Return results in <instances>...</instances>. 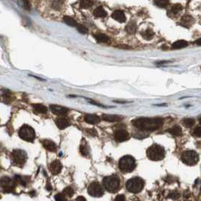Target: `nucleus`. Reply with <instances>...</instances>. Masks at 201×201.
<instances>
[{
    "instance_id": "obj_30",
    "label": "nucleus",
    "mask_w": 201,
    "mask_h": 201,
    "mask_svg": "<svg viewBox=\"0 0 201 201\" xmlns=\"http://www.w3.org/2000/svg\"><path fill=\"white\" fill-rule=\"evenodd\" d=\"M80 152L82 154V155L85 156V157H87L88 154H89V150H88L86 145H83L82 144L80 145Z\"/></svg>"
},
{
    "instance_id": "obj_6",
    "label": "nucleus",
    "mask_w": 201,
    "mask_h": 201,
    "mask_svg": "<svg viewBox=\"0 0 201 201\" xmlns=\"http://www.w3.org/2000/svg\"><path fill=\"white\" fill-rule=\"evenodd\" d=\"M18 135L20 138L29 142H32L34 141L36 138L35 131L32 127L27 125H24V126L20 127L19 129Z\"/></svg>"
},
{
    "instance_id": "obj_32",
    "label": "nucleus",
    "mask_w": 201,
    "mask_h": 201,
    "mask_svg": "<svg viewBox=\"0 0 201 201\" xmlns=\"http://www.w3.org/2000/svg\"><path fill=\"white\" fill-rule=\"evenodd\" d=\"M77 27V30H79V32L81 33V34H87V33H88V29L86 28V27H85L84 26L79 25V24H78Z\"/></svg>"
},
{
    "instance_id": "obj_7",
    "label": "nucleus",
    "mask_w": 201,
    "mask_h": 201,
    "mask_svg": "<svg viewBox=\"0 0 201 201\" xmlns=\"http://www.w3.org/2000/svg\"><path fill=\"white\" fill-rule=\"evenodd\" d=\"M181 161L188 166H194L199 160L198 154L194 150H186L181 154Z\"/></svg>"
},
{
    "instance_id": "obj_20",
    "label": "nucleus",
    "mask_w": 201,
    "mask_h": 201,
    "mask_svg": "<svg viewBox=\"0 0 201 201\" xmlns=\"http://www.w3.org/2000/svg\"><path fill=\"white\" fill-rule=\"evenodd\" d=\"M181 10H182V6L179 4H176L172 6L168 12H169V15H171L172 16H174V15H176L177 14L179 13Z\"/></svg>"
},
{
    "instance_id": "obj_23",
    "label": "nucleus",
    "mask_w": 201,
    "mask_h": 201,
    "mask_svg": "<svg viewBox=\"0 0 201 201\" xmlns=\"http://www.w3.org/2000/svg\"><path fill=\"white\" fill-rule=\"evenodd\" d=\"M95 39H96V41L100 43H105V42H107L109 41V37L107 35L103 34H96V35L94 36Z\"/></svg>"
},
{
    "instance_id": "obj_35",
    "label": "nucleus",
    "mask_w": 201,
    "mask_h": 201,
    "mask_svg": "<svg viewBox=\"0 0 201 201\" xmlns=\"http://www.w3.org/2000/svg\"><path fill=\"white\" fill-rule=\"evenodd\" d=\"M124 200H125V197L122 194L119 195L118 197H117V198H116V201H124Z\"/></svg>"
},
{
    "instance_id": "obj_10",
    "label": "nucleus",
    "mask_w": 201,
    "mask_h": 201,
    "mask_svg": "<svg viewBox=\"0 0 201 201\" xmlns=\"http://www.w3.org/2000/svg\"><path fill=\"white\" fill-rule=\"evenodd\" d=\"M114 138L117 141L123 142L129 139V134L124 129H119L114 133Z\"/></svg>"
},
{
    "instance_id": "obj_29",
    "label": "nucleus",
    "mask_w": 201,
    "mask_h": 201,
    "mask_svg": "<svg viewBox=\"0 0 201 201\" xmlns=\"http://www.w3.org/2000/svg\"><path fill=\"white\" fill-rule=\"evenodd\" d=\"M182 23L185 25H186V24L190 25V24L193 23V18H192V17L189 16V15H185V17L182 18Z\"/></svg>"
},
{
    "instance_id": "obj_36",
    "label": "nucleus",
    "mask_w": 201,
    "mask_h": 201,
    "mask_svg": "<svg viewBox=\"0 0 201 201\" xmlns=\"http://www.w3.org/2000/svg\"><path fill=\"white\" fill-rule=\"evenodd\" d=\"M88 132L92 136H95L97 135V132L95 131V129H89V130H88Z\"/></svg>"
},
{
    "instance_id": "obj_11",
    "label": "nucleus",
    "mask_w": 201,
    "mask_h": 201,
    "mask_svg": "<svg viewBox=\"0 0 201 201\" xmlns=\"http://www.w3.org/2000/svg\"><path fill=\"white\" fill-rule=\"evenodd\" d=\"M50 109H51V112L55 114V115L58 116H65L67 114L68 110L66 107L59 106V105H50Z\"/></svg>"
},
{
    "instance_id": "obj_1",
    "label": "nucleus",
    "mask_w": 201,
    "mask_h": 201,
    "mask_svg": "<svg viewBox=\"0 0 201 201\" xmlns=\"http://www.w3.org/2000/svg\"><path fill=\"white\" fill-rule=\"evenodd\" d=\"M163 124V120L160 117L154 118H138L132 121V125L142 131H154L160 129Z\"/></svg>"
},
{
    "instance_id": "obj_27",
    "label": "nucleus",
    "mask_w": 201,
    "mask_h": 201,
    "mask_svg": "<svg viewBox=\"0 0 201 201\" xmlns=\"http://www.w3.org/2000/svg\"><path fill=\"white\" fill-rule=\"evenodd\" d=\"M182 123H183L184 126H185V127L190 128V127H192V126H193L195 124V121H194V119L186 118V119H183Z\"/></svg>"
},
{
    "instance_id": "obj_4",
    "label": "nucleus",
    "mask_w": 201,
    "mask_h": 201,
    "mask_svg": "<svg viewBox=\"0 0 201 201\" xmlns=\"http://www.w3.org/2000/svg\"><path fill=\"white\" fill-rule=\"evenodd\" d=\"M136 167V162L134 157L126 155L121 157L119 161V169L125 173L132 172Z\"/></svg>"
},
{
    "instance_id": "obj_21",
    "label": "nucleus",
    "mask_w": 201,
    "mask_h": 201,
    "mask_svg": "<svg viewBox=\"0 0 201 201\" xmlns=\"http://www.w3.org/2000/svg\"><path fill=\"white\" fill-rule=\"evenodd\" d=\"M94 15L96 18H105L107 16V12L102 7H98L94 11Z\"/></svg>"
},
{
    "instance_id": "obj_33",
    "label": "nucleus",
    "mask_w": 201,
    "mask_h": 201,
    "mask_svg": "<svg viewBox=\"0 0 201 201\" xmlns=\"http://www.w3.org/2000/svg\"><path fill=\"white\" fill-rule=\"evenodd\" d=\"M194 135L196 136L200 137V135H201V127L200 126H197V127L195 129L194 132Z\"/></svg>"
},
{
    "instance_id": "obj_25",
    "label": "nucleus",
    "mask_w": 201,
    "mask_h": 201,
    "mask_svg": "<svg viewBox=\"0 0 201 201\" xmlns=\"http://www.w3.org/2000/svg\"><path fill=\"white\" fill-rule=\"evenodd\" d=\"M141 35L143 36L144 39H145L146 40H150L154 37V34L151 30H146L144 31V32H142Z\"/></svg>"
},
{
    "instance_id": "obj_17",
    "label": "nucleus",
    "mask_w": 201,
    "mask_h": 201,
    "mask_svg": "<svg viewBox=\"0 0 201 201\" xmlns=\"http://www.w3.org/2000/svg\"><path fill=\"white\" fill-rule=\"evenodd\" d=\"M85 120L88 123L92 125H95L100 123V118L95 114H87L85 117Z\"/></svg>"
},
{
    "instance_id": "obj_34",
    "label": "nucleus",
    "mask_w": 201,
    "mask_h": 201,
    "mask_svg": "<svg viewBox=\"0 0 201 201\" xmlns=\"http://www.w3.org/2000/svg\"><path fill=\"white\" fill-rule=\"evenodd\" d=\"M19 3H21L22 7H23L24 8H25V9H30V6L28 2H20Z\"/></svg>"
},
{
    "instance_id": "obj_16",
    "label": "nucleus",
    "mask_w": 201,
    "mask_h": 201,
    "mask_svg": "<svg viewBox=\"0 0 201 201\" xmlns=\"http://www.w3.org/2000/svg\"><path fill=\"white\" fill-rule=\"evenodd\" d=\"M104 120L107 121V122L114 123V122H119V121L122 120L123 117L119 115H114V114H104L102 117Z\"/></svg>"
},
{
    "instance_id": "obj_15",
    "label": "nucleus",
    "mask_w": 201,
    "mask_h": 201,
    "mask_svg": "<svg viewBox=\"0 0 201 201\" xmlns=\"http://www.w3.org/2000/svg\"><path fill=\"white\" fill-rule=\"evenodd\" d=\"M42 145L45 148L51 152H55L57 150V145L55 142L51 140H43Z\"/></svg>"
},
{
    "instance_id": "obj_8",
    "label": "nucleus",
    "mask_w": 201,
    "mask_h": 201,
    "mask_svg": "<svg viewBox=\"0 0 201 201\" xmlns=\"http://www.w3.org/2000/svg\"><path fill=\"white\" fill-rule=\"evenodd\" d=\"M88 193L93 197H100L105 194V188L98 181H92L88 187Z\"/></svg>"
},
{
    "instance_id": "obj_9",
    "label": "nucleus",
    "mask_w": 201,
    "mask_h": 201,
    "mask_svg": "<svg viewBox=\"0 0 201 201\" xmlns=\"http://www.w3.org/2000/svg\"><path fill=\"white\" fill-rule=\"evenodd\" d=\"M12 155H13L14 162L18 166L24 165L25 163L26 160H27V154L24 150H15Z\"/></svg>"
},
{
    "instance_id": "obj_24",
    "label": "nucleus",
    "mask_w": 201,
    "mask_h": 201,
    "mask_svg": "<svg viewBox=\"0 0 201 201\" xmlns=\"http://www.w3.org/2000/svg\"><path fill=\"white\" fill-rule=\"evenodd\" d=\"M137 25L134 21H131L130 23L127 24L126 27V30L129 33V34H134L136 32Z\"/></svg>"
},
{
    "instance_id": "obj_18",
    "label": "nucleus",
    "mask_w": 201,
    "mask_h": 201,
    "mask_svg": "<svg viewBox=\"0 0 201 201\" xmlns=\"http://www.w3.org/2000/svg\"><path fill=\"white\" fill-rule=\"evenodd\" d=\"M167 132L175 136H180L181 135V133H182L181 128L179 126H172L170 129H168Z\"/></svg>"
},
{
    "instance_id": "obj_28",
    "label": "nucleus",
    "mask_w": 201,
    "mask_h": 201,
    "mask_svg": "<svg viewBox=\"0 0 201 201\" xmlns=\"http://www.w3.org/2000/svg\"><path fill=\"white\" fill-rule=\"evenodd\" d=\"M93 4H94V2L89 1V0H84V1L80 2V6L83 8H90Z\"/></svg>"
},
{
    "instance_id": "obj_12",
    "label": "nucleus",
    "mask_w": 201,
    "mask_h": 201,
    "mask_svg": "<svg viewBox=\"0 0 201 201\" xmlns=\"http://www.w3.org/2000/svg\"><path fill=\"white\" fill-rule=\"evenodd\" d=\"M55 123L60 129H65L70 126V120L66 117H60L55 120Z\"/></svg>"
},
{
    "instance_id": "obj_5",
    "label": "nucleus",
    "mask_w": 201,
    "mask_h": 201,
    "mask_svg": "<svg viewBox=\"0 0 201 201\" xmlns=\"http://www.w3.org/2000/svg\"><path fill=\"white\" fill-rule=\"evenodd\" d=\"M145 182L141 178L133 177L126 181V187L129 192L132 194H138L143 190Z\"/></svg>"
},
{
    "instance_id": "obj_22",
    "label": "nucleus",
    "mask_w": 201,
    "mask_h": 201,
    "mask_svg": "<svg viewBox=\"0 0 201 201\" xmlns=\"http://www.w3.org/2000/svg\"><path fill=\"white\" fill-rule=\"evenodd\" d=\"M33 107H34V110L39 114H46L48 111L47 107L41 105V104H36V105H33Z\"/></svg>"
},
{
    "instance_id": "obj_3",
    "label": "nucleus",
    "mask_w": 201,
    "mask_h": 201,
    "mask_svg": "<svg viewBox=\"0 0 201 201\" xmlns=\"http://www.w3.org/2000/svg\"><path fill=\"white\" fill-rule=\"evenodd\" d=\"M165 149L159 145H153L147 150V157L150 160L160 161L165 157Z\"/></svg>"
},
{
    "instance_id": "obj_2",
    "label": "nucleus",
    "mask_w": 201,
    "mask_h": 201,
    "mask_svg": "<svg viewBox=\"0 0 201 201\" xmlns=\"http://www.w3.org/2000/svg\"><path fill=\"white\" fill-rule=\"evenodd\" d=\"M102 185H103L105 190H106L107 191L112 194H115L117 191H119L121 188L120 179L117 175L107 176L103 179Z\"/></svg>"
},
{
    "instance_id": "obj_19",
    "label": "nucleus",
    "mask_w": 201,
    "mask_h": 201,
    "mask_svg": "<svg viewBox=\"0 0 201 201\" xmlns=\"http://www.w3.org/2000/svg\"><path fill=\"white\" fill-rule=\"evenodd\" d=\"M188 45V43L185 40H178L173 43L172 47L173 49H180V48L187 47Z\"/></svg>"
},
{
    "instance_id": "obj_13",
    "label": "nucleus",
    "mask_w": 201,
    "mask_h": 201,
    "mask_svg": "<svg viewBox=\"0 0 201 201\" xmlns=\"http://www.w3.org/2000/svg\"><path fill=\"white\" fill-rule=\"evenodd\" d=\"M49 168L52 174L57 175L58 174V173H60V171H61L62 165L59 160H55L51 163Z\"/></svg>"
},
{
    "instance_id": "obj_14",
    "label": "nucleus",
    "mask_w": 201,
    "mask_h": 201,
    "mask_svg": "<svg viewBox=\"0 0 201 201\" xmlns=\"http://www.w3.org/2000/svg\"><path fill=\"white\" fill-rule=\"evenodd\" d=\"M112 18L114 20H117L119 23H123L126 21V15H125L124 12L120 10H117V11H114V13L112 14Z\"/></svg>"
},
{
    "instance_id": "obj_37",
    "label": "nucleus",
    "mask_w": 201,
    "mask_h": 201,
    "mask_svg": "<svg viewBox=\"0 0 201 201\" xmlns=\"http://www.w3.org/2000/svg\"><path fill=\"white\" fill-rule=\"evenodd\" d=\"M200 39H198V40L197 41V45H198V46H200Z\"/></svg>"
},
{
    "instance_id": "obj_31",
    "label": "nucleus",
    "mask_w": 201,
    "mask_h": 201,
    "mask_svg": "<svg viewBox=\"0 0 201 201\" xmlns=\"http://www.w3.org/2000/svg\"><path fill=\"white\" fill-rule=\"evenodd\" d=\"M154 3H155L156 5H157V6L159 7H162V8H165L169 5V2L168 1H155L154 2Z\"/></svg>"
},
{
    "instance_id": "obj_26",
    "label": "nucleus",
    "mask_w": 201,
    "mask_h": 201,
    "mask_svg": "<svg viewBox=\"0 0 201 201\" xmlns=\"http://www.w3.org/2000/svg\"><path fill=\"white\" fill-rule=\"evenodd\" d=\"M64 20H65V22L67 24V25L71 26V27H77L78 25L77 22L74 19L70 18V17L65 16V18H64Z\"/></svg>"
}]
</instances>
